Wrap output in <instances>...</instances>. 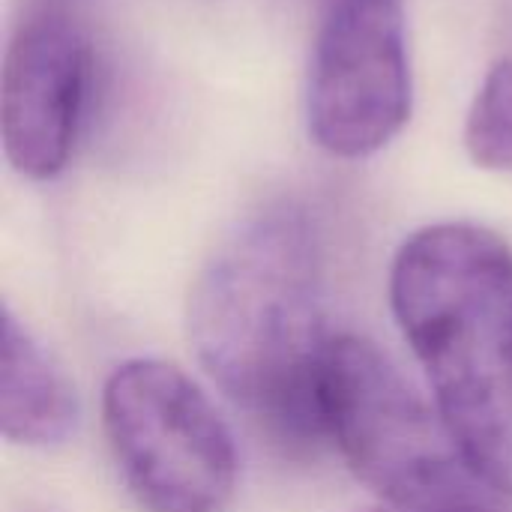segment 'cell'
I'll return each mask as SVG.
<instances>
[{
	"mask_svg": "<svg viewBox=\"0 0 512 512\" xmlns=\"http://www.w3.org/2000/svg\"><path fill=\"white\" fill-rule=\"evenodd\" d=\"M324 252L312 213L291 198L237 222L189 294V342L213 384L291 450L327 444L321 387Z\"/></svg>",
	"mask_w": 512,
	"mask_h": 512,
	"instance_id": "1",
	"label": "cell"
},
{
	"mask_svg": "<svg viewBox=\"0 0 512 512\" xmlns=\"http://www.w3.org/2000/svg\"><path fill=\"white\" fill-rule=\"evenodd\" d=\"M390 309L456 444L512 498V246L474 222L414 231L390 267Z\"/></svg>",
	"mask_w": 512,
	"mask_h": 512,
	"instance_id": "2",
	"label": "cell"
},
{
	"mask_svg": "<svg viewBox=\"0 0 512 512\" xmlns=\"http://www.w3.org/2000/svg\"><path fill=\"white\" fill-rule=\"evenodd\" d=\"M324 438L393 512H510L432 408L369 339L336 333L321 387Z\"/></svg>",
	"mask_w": 512,
	"mask_h": 512,
	"instance_id": "3",
	"label": "cell"
},
{
	"mask_svg": "<svg viewBox=\"0 0 512 512\" xmlns=\"http://www.w3.org/2000/svg\"><path fill=\"white\" fill-rule=\"evenodd\" d=\"M114 465L147 512H225L237 492L234 435L207 393L153 357L120 363L102 390Z\"/></svg>",
	"mask_w": 512,
	"mask_h": 512,
	"instance_id": "4",
	"label": "cell"
},
{
	"mask_svg": "<svg viewBox=\"0 0 512 512\" xmlns=\"http://www.w3.org/2000/svg\"><path fill=\"white\" fill-rule=\"evenodd\" d=\"M414 75L402 0H333L309 60V138L336 159H369L408 126Z\"/></svg>",
	"mask_w": 512,
	"mask_h": 512,
	"instance_id": "5",
	"label": "cell"
},
{
	"mask_svg": "<svg viewBox=\"0 0 512 512\" xmlns=\"http://www.w3.org/2000/svg\"><path fill=\"white\" fill-rule=\"evenodd\" d=\"M93 87V42L69 12L42 6L15 27L0 78V138L21 177L54 180L69 165Z\"/></svg>",
	"mask_w": 512,
	"mask_h": 512,
	"instance_id": "6",
	"label": "cell"
},
{
	"mask_svg": "<svg viewBox=\"0 0 512 512\" xmlns=\"http://www.w3.org/2000/svg\"><path fill=\"white\" fill-rule=\"evenodd\" d=\"M78 423L75 387L36 336L3 306L0 354V432L9 444L54 447Z\"/></svg>",
	"mask_w": 512,
	"mask_h": 512,
	"instance_id": "7",
	"label": "cell"
},
{
	"mask_svg": "<svg viewBox=\"0 0 512 512\" xmlns=\"http://www.w3.org/2000/svg\"><path fill=\"white\" fill-rule=\"evenodd\" d=\"M465 150L486 171H512V57L486 69L465 117Z\"/></svg>",
	"mask_w": 512,
	"mask_h": 512,
	"instance_id": "8",
	"label": "cell"
},
{
	"mask_svg": "<svg viewBox=\"0 0 512 512\" xmlns=\"http://www.w3.org/2000/svg\"><path fill=\"white\" fill-rule=\"evenodd\" d=\"M363 512H393V510H387V507H378V510H363Z\"/></svg>",
	"mask_w": 512,
	"mask_h": 512,
	"instance_id": "9",
	"label": "cell"
},
{
	"mask_svg": "<svg viewBox=\"0 0 512 512\" xmlns=\"http://www.w3.org/2000/svg\"><path fill=\"white\" fill-rule=\"evenodd\" d=\"M327 3H333V0H318V6H327Z\"/></svg>",
	"mask_w": 512,
	"mask_h": 512,
	"instance_id": "10",
	"label": "cell"
}]
</instances>
